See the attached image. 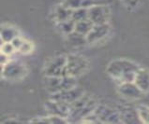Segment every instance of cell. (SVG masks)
<instances>
[{
    "label": "cell",
    "mask_w": 149,
    "mask_h": 124,
    "mask_svg": "<svg viewBox=\"0 0 149 124\" xmlns=\"http://www.w3.org/2000/svg\"><path fill=\"white\" fill-rule=\"evenodd\" d=\"M24 38H22L20 36L19 37H15L13 40L11 41V44L13 45V47L15 48V50H19V49H20V47L22 46V44H23V42H24Z\"/></svg>",
    "instance_id": "cell-27"
},
{
    "label": "cell",
    "mask_w": 149,
    "mask_h": 124,
    "mask_svg": "<svg viewBox=\"0 0 149 124\" xmlns=\"http://www.w3.org/2000/svg\"><path fill=\"white\" fill-rule=\"evenodd\" d=\"M134 83L144 92H149V70L147 68L140 67L134 79Z\"/></svg>",
    "instance_id": "cell-14"
},
{
    "label": "cell",
    "mask_w": 149,
    "mask_h": 124,
    "mask_svg": "<svg viewBox=\"0 0 149 124\" xmlns=\"http://www.w3.org/2000/svg\"><path fill=\"white\" fill-rule=\"evenodd\" d=\"M33 50H34V45H33L32 42L24 39L18 51H20V52L23 53V54H28V53L32 52Z\"/></svg>",
    "instance_id": "cell-25"
},
{
    "label": "cell",
    "mask_w": 149,
    "mask_h": 124,
    "mask_svg": "<svg viewBox=\"0 0 149 124\" xmlns=\"http://www.w3.org/2000/svg\"><path fill=\"white\" fill-rule=\"evenodd\" d=\"M44 86L51 94L59 92L64 90L71 89L77 86L76 78L71 76H45Z\"/></svg>",
    "instance_id": "cell-3"
},
{
    "label": "cell",
    "mask_w": 149,
    "mask_h": 124,
    "mask_svg": "<svg viewBox=\"0 0 149 124\" xmlns=\"http://www.w3.org/2000/svg\"><path fill=\"white\" fill-rule=\"evenodd\" d=\"M142 1L143 0H120V2L123 5L127 7V8H130V10L137 8Z\"/></svg>",
    "instance_id": "cell-26"
},
{
    "label": "cell",
    "mask_w": 149,
    "mask_h": 124,
    "mask_svg": "<svg viewBox=\"0 0 149 124\" xmlns=\"http://www.w3.org/2000/svg\"><path fill=\"white\" fill-rule=\"evenodd\" d=\"M3 44V40H2V38H1V37H0V46H1Z\"/></svg>",
    "instance_id": "cell-31"
},
{
    "label": "cell",
    "mask_w": 149,
    "mask_h": 124,
    "mask_svg": "<svg viewBox=\"0 0 149 124\" xmlns=\"http://www.w3.org/2000/svg\"><path fill=\"white\" fill-rule=\"evenodd\" d=\"M88 60L80 54L67 55V75L77 78L82 76L89 68Z\"/></svg>",
    "instance_id": "cell-4"
},
{
    "label": "cell",
    "mask_w": 149,
    "mask_h": 124,
    "mask_svg": "<svg viewBox=\"0 0 149 124\" xmlns=\"http://www.w3.org/2000/svg\"><path fill=\"white\" fill-rule=\"evenodd\" d=\"M100 123H122L118 110L105 105H97L93 111Z\"/></svg>",
    "instance_id": "cell-8"
},
{
    "label": "cell",
    "mask_w": 149,
    "mask_h": 124,
    "mask_svg": "<svg viewBox=\"0 0 149 124\" xmlns=\"http://www.w3.org/2000/svg\"><path fill=\"white\" fill-rule=\"evenodd\" d=\"M117 92L127 100H139L144 95V92L140 90V88L134 83V81L118 84Z\"/></svg>",
    "instance_id": "cell-9"
},
{
    "label": "cell",
    "mask_w": 149,
    "mask_h": 124,
    "mask_svg": "<svg viewBox=\"0 0 149 124\" xmlns=\"http://www.w3.org/2000/svg\"><path fill=\"white\" fill-rule=\"evenodd\" d=\"M19 30L13 25L1 24L0 25V37L3 42H11L15 37H19Z\"/></svg>",
    "instance_id": "cell-15"
},
{
    "label": "cell",
    "mask_w": 149,
    "mask_h": 124,
    "mask_svg": "<svg viewBox=\"0 0 149 124\" xmlns=\"http://www.w3.org/2000/svg\"><path fill=\"white\" fill-rule=\"evenodd\" d=\"M10 56H8L7 54L3 53L0 51V65H1L2 66H4L5 65H7V63L10 62Z\"/></svg>",
    "instance_id": "cell-28"
},
{
    "label": "cell",
    "mask_w": 149,
    "mask_h": 124,
    "mask_svg": "<svg viewBox=\"0 0 149 124\" xmlns=\"http://www.w3.org/2000/svg\"><path fill=\"white\" fill-rule=\"evenodd\" d=\"M27 67L18 61H10L3 66L2 76L7 80L16 81L23 79L27 75Z\"/></svg>",
    "instance_id": "cell-5"
},
{
    "label": "cell",
    "mask_w": 149,
    "mask_h": 124,
    "mask_svg": "<svg viewBox=\"0 0 149 124\" xmlns=\"http://www.w3.org/2000/svg\"><path fill=\"white\" fill-rule=\"evenodd\" d=\"M71 19L75 23L88 19V8H76L72 10Z\"/></svg>",
    "instance_id": "cell-22"
},
{
    "label": "cell",
    "mask_w": 149,
    "mask_h": 124,
    "mask_svg": "<svg viewBox=\"0 0 149 124\" xmlns=\"http://www.w3.org/2000/svg\"><path fill=\"white\" fill-rule=\"evenodd\" d=\"M111 8L107 3H100L88 8V20L94 24L109 23Z\"/></svg>",
    "instance_id": "cell-6"
},
{
    "label": "cell",
    "mask_w": 149,
    "mask_h": 124,
    "mask_svg": "<svg viewBox=\"0 0 149 124\" xmlns=\"http://www.w3.org/2000/svg\"><path fill=\"white\" fill-rule=\"evenodd\" d=\"M93 26H94V23L87 19V20L75 23L74 31L79 33V34H82V35H84V36H87V34L91 31Z\"/></svg>",
    "instance_id": "cell-20"
},
{
    "label": "cell",
    "mask_w": 149,
    "mask_h": 124,
    "mask_svg": "<svg viewBox=\"0 0 149 124\" xmlns=\"http://www.w3.org/2000/svg\"><path fill=\"white\" fill-rule=\"evenodd\" d=\"M93 1H95L97 3H107L108 0H93Z\"/></svg>",
    "instance_id": "cell-29"
},
{
    "label": "cell",
    "mask_w": 149,
    "mask_h": 124,
    "mask_svg": "<svg viewBox=\"0 0 149 124\" xmlns=\"http://www.w3.org/2000/svg\"><path fill=\"white\" fill-rule=\"evenodd\" d=\"M74 28H75V22L72 19L57 23V29L59 30V32L62 33L65 36H68L69 34L73 32Z\"/></svg>",
    "instance_id": "cell-21"
},
{
    "label": "cell",
    "mask_w": 149,
    "mask_h": 124,
    "mask_svg": "<svg viewBox=\"0 0 149 124\" xmlns=\"http://www.w3.org/2000/svg\"><path fill=\"white\" fill-rule=\"evenodd\" d=\"M33 123H52V124H59V123H68L69 121L65 118L54 116V115H49L47 117H40L31 121Z\"/></svg>",
    "instance_id": "cell-19"
},
{
    "label": "cell",
    "mask_w": 149,
    "mask_h": 124,
    "mask_svg": "<svg viewBox=\"0 0 149 124\" xmlns=\"http://www.w3.org/2000/svg\"><path fill=\"white\" fill-rule=\"evenodd\" d=\"M66 37H67L68 42L73 47H82L84 45L88 44L87 39H86V36H84L82 34H79L75 31L69 34V35Z\"/></svg>",
    "instance_id": "cell-18"
},
{
    "label": "cell",
    "mask_w": 149,
    "mask_h": 124,
    "mask_svg": "<svg viewBox=\"0 0 149 124\" xmlns=\"http://www.w3.org/2000/svg\"><path fill=\"white\" fill-rule=\"evenodd\" d=\"M44 74L48 76H67V55L52 58L44 66Z\"/></svg>",
    "instance_id": "cell-7"
},
{
    "label": "cell",
    "mask_w": 149,
    "mask_h": 124,
    "mask_svg": "<svg viewBox=\"0 0 149 124\" xmlns=\"http://www.w3.org/2000/svg\"><path fill=\"white\" fill-rule=\"evenodd\" d=\"M2 73H3V66L0 65V76H2Z\"/></svg>",
    "instance_id": "cell-30"
},
{
    "label": "cell",
    "mask_w": 149,
    "mask_h": 124,
    "mask_svg": "<svg viewBox=\"0 0 149 124\" xmlns=\"http://www.w3.org/2000/svg\"><path fill=\"white\" fill-rule=\"evenodd\" d=\"M111 26L109 23L102 24H94V26L91 29V31L87 34L86 39L88 44L97 43L110 35Z\"/></svg>",
    "instance_id": "cell-11"
},
{
    "label": "cell",
    "mask_w": 149,
    "mask_h": 124,
    "mask_svg": "<svg viewBox=\"0 0 149 124\" xmlns=\"http://www.w3.org/2000/svg\"><path fill=\"white\" fill-rule=\"evenodd\" d=\"M72 10H73L67 8L66 6H64L63 4H61L60 6H58L55 8V11H54V17H55V20H56V23L70 20L71 15H72Z\"/></svg>",
    "instance_id": "cell-17"
},
{
    "label": "cell",
    "mask_w": 149,
    "mask_h": 124,
    "mask_svg": "<svg viewBox=\"0 0 149 124\" xmlns=\"http://www.w3.org/2000/svg\"><path fill=\"white\" fill-rule=\"evenodd\" d=\"M141 67L136 63L127 59H116L111 62L107 66V74L117 84L134 81L135 76Z\"/></svg>",
    "instance_id": "cell-1"
},
{
    "label": "cell",
    "mask_w": 149,
    "mask_h": 124,
    "mask_svg": "<svg viewBox=\"0 0 149 124\" xmlns=\"http://www.w3.org/2000/svg\"><path fill=\"white\" fill-rule=\"evenodd\" d=\"M62 4L71 10H76V8H88L100 3H97L93 0H64Z\"/></svg>",
    "instance_id": "cell-16"
},
{
    "label": "cell",
    "mask_w": 149,
    "mask_h": 124,
    "mask_svg": "<svg viewBox=\"0 0 149 124\" xmlns=\"http://www.w3.org/2000/svg\"><path fill=\"white\" fill-rule=\"evenodd\" d=\"M58 1H61V2H63V1H64V0H58Z\"/></svg>",
    "instance_id": "cell-32"
},
{
    "label": "cell",
    "mask_w": 149,
    "mask_h": 124,
    "mask_svg": "<svg viewBox=\"0 0 149 124\" xmlns=\"http://www.w3.org/2000/svg\"><path fill=\"white\" fill-rule=\"evenodd\" d=\"M97 105V102L91 96L84 93L78 100L70 104V112L68 121L69 122H81L95 110Z\"/></svg>",
    "instance_id": "cell-2"
},
{
    "label": "cell",
    "mask_w": 149,
    "mask_h": 124,
    "mask_svg": "<svg viewBox=\"0 0 149 124\" xmlns=\"http://www.w3.org/2000/svg\"><path fill=\"white\" fill-rule=\"evenodd\" d=\"M45 108L47 110L49 115H54V116H59L68 119L70 112V105L67 103L59 102L51 99L50 101L46 102Z\"/></svg>",
    "instance_id": "cell-12"
},
{
    "label": "cell",
    "mask_w": 149,
    "mask_h": 124,
    "mask_svg": "<svg viewBox=\"0 0 149 124\" xmlns=\"http://www.w3.org/2000/svg\"><path fill=\"white\" fill-rule=\"evenodd\" d=\"M0 51L7 54L8 56H10L15 52L16 50L11 44V42H3V44L0 46Z\"/></svg>",
    "instance_id": "cell-24"
},
{
    "label": "cell",
    "mask_w": 149,
    "mask_h": 124,
    "mask_svg": "<svg viewBox=\"0 0 149 124\" xmlns=\"http://www.w3.org/2000/svg\"><path fill=\"white\" fill-rule=\"evenodd\" d=\"M84 94V90L80 87L75 86L71 89L64 90V91H61L59 92L54 93V94H52V96H51V99L63 102V103H67V104L70 105L76 100H78L80 97H82Z\"/></svg>",
    "instance_id": "cell-10"
},
{
    "label": "cell",
    "mask_w": 149,
    "mask_h": 124,
    "mask_svg": "<svg viewBox=\"0 0 149 124\" xmlns=\"http://www.w3.org/2000/svg\"><path fill=\"white\" fill-rule=\"evenodd\" d=\"M140 118L142 123L149 124V106L147 105H139L137 107Z\"/></svg>",
    "instance_id": "cell-23"
},
{
    "label": "cell",
    "mask_w": 149,
    "mask_h": 124,
    "mask_svg": "<svg viewBox=\"0 0 149 124\" xmlns=\"http://www.w3.org/2000/svg\"><path fill=\"white\" fill-rule=\"evenodd\" d=\"M122 123H139L142 122L137 109L130 106H120L117 108Z\"/></svg>",
    "instance_id": "cell-13"
}]
</instances>
